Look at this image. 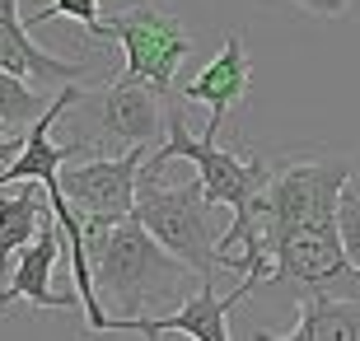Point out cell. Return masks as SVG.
I'll list each match as a JSON object with an SVG mask.
<instances>
[{"label":"cell","instance_id":"3","mask_svg":"<svg viewBox=\"0 0 360 341\" xmlns=\"http://www.w3.org/2000/svg\"><path fill=\"white\" fill-rule=\"evenodd\" d=\"M94 38H112L127 52V79H146L169 98L174 94V75L178 66L192 52V38L187 28L178 24L169 10H155V5H136V10H117L108 14L103 24L94 28Z\"/></svg>","mask_w":360,"mask_h":341},{"label":"cell","instance_id":"9","mask_svg":"<svg viewBox=\"0 0 360 341\" xmlns=\"http://www.w3.org/2000/svg\"><path fill=\"white\" fill-rule=\"evenodd\" d=\"M61 220H42L38 238L19 252V262H14L10 281L0 285V314H10L14 300H28L33 309H70V304L80 300V295H56L52 290V266L61 257Z\"/></svg>","mask_w":360,"mask_h":341},{"label":"cell","instance_id":"1","mask_svg":"<svg viewBox=\"0 0 360 341\" xmlns=\"http://www.w3.org/2000/svg\"><path fill=\"white\" fill-rule=\"evenodd\" d=\"M94 281L122 318L146 314V304L169 300L192 266L164 248L136 215H84Z\"/></svg>","mask_w":360,"mask_h":341},{"label":"cell","instance_id":"10","mask_svg":"<svg viewBox=\"0 0 360 341\" xmlns=\"http://www.w3.org/2000/svg\"><path fill=\"white\" fill-rule=\"evenodd\" d=\"M0 42H5V70L28 75L33 84H52V79H75L80 61H61V56L42 52L38 42L28 38V24L19 14V0H0Z\"/></svg>","mask_w":360,"mask_h":341},{"label":"cell","instance_id":"5","mask_svg":"<svg viewBox=\"0 0 360 341\" xmlns=\"http://www.w3.org/2000/svg\"><path fill=\"white\" fill-rule=\"evenodd\" d=\"M262 281L253 276H243L239 290H229V295H215V281H201V290L183 309L174 314H160V318H108V332H141V337H164V332H183L192 341H229V309H239Z\"/></svg>","mask_w":360,"mask_h":341},{"label":"cell","instance_id":"12","mask_svg":"<svg viewBox=\"0 0 360 341\" xmlns=\"http://www.w3.org/2000/svg\"><path fill=\"white\" fill-rule=\"evenodd\" d=\"M47 192H33V178L28 187H0V276H10V257L14 252H24L33 238H38L42 220H47V210H42Z\"/></svg>","mask_w":360,"mask_h":341},{"label":"cell","instance_id":"6","mask_svg":"<svg viewBox=\"0 0 360 341\" xmlns=\"http://www.w3.org/2000/svg\"><path fill=\"white\" fill-rule=\"evenodd\" d=\"M150 145H131L117 159H89L66 169L61 164V192H66L84 215H131L136 210V183L146 169Z\"/></svg>","mask_w":360,"mask_h":341},{"label":"cell","instance_id":"7","mask_svg":"<svg viewBox=\"0 0 360 341\" xmlns=\"http://www.w3.org/2000/svg\"><path fill=\"white\" fill-rule=\"evenodd\" d=\"M164 94L146 79H127L117 75L112 84H103V94H89L84 103L98 112V131L112 136L122 145H155L164 131V112H160Z\"/></svg>","mask_w":360,"mask_h":341},{"label":"cell","instance_id":"15","mask_svg":"<svg viewBox=\"0 0 360 341\" xmlns=\"http://www.w3.org/2000/svg\"><path fill=\"white\" fill-rule=\"evenodd\" d=\"M300 10L319 14V19H347L351 14V0H295Z\"/></svg>","mask_w":360,"mask_h":341},{"label":"cell","instance_id":"17","mask_svg":"<svg viewBox=\"0 0 360 341\" xmlns=\"http://www.w3.org/2000/svg\"><path fill=\"white\" fill-rule=\"evenodd\" d=\"M356 183H360V169H356Z\"/></svg>","mask_w":360,"mask_h":341},{"label":"cell","instance_id":"14","mask_svg":"<svg viewBox=\"0 0 360 341\" xmlns=\"http://www.w3.org/2000/svg\"><path fill=\"white\" fill-rule=\"evenodd\" d=\"M61 14H70L75 24H84V28H89V38H94V28L103 24V19H98V0H47L42 10L24 14V24L38 28V24H52V19H61Z\"/></svg>","mask_w":360,"mask_h":341},{"label":"cell","instance_id":"8","mask_svg":"<svg viewBox=\"0 0 360 341\" xmlns=\"http://www.w3.org/2000/svg\"><path fill=\"white\" fill-rule=\"evenodd\" d=\"M248 84H253L248 47H243L239 33H229L225 47L183 84V103H206L211 108V117H206V141H220V127H225L229 108L248 98Z\"/></svg>","mask_w":360,"mask_h":341},{"label":"cell","instance_id":"4","mask_svg":"<svg viewBox=\"0 0 360 341\" xmlns=\"http://www.w3.org/2000/svg\"><path fill=\"white\" fill-rule=\"evenodd\" d=\"M174 159H187V164H197V178L206 183V197L215 206H243V201H253L262 187L271 183V164L267 159H243L234 150H220V141H206V136H192L187 131V117L183 108H169V141L146 159L150 169H169Z\"/></svg>","mask_w":360,"mask_h":341},{"label":"cell","instance_id":"11","mask_svg":"<svg viewBox=\"0 0 360 341\" xmlns=\"http://www.w3.org/2000/svg\"><path fill=\"white\" fill-rule=\"evenodd\" d=\"M281 341H360V295H304L300 318L285 332H262Z\"/></svg>","mask_w":360,"mask_h":341},{"label":"cell","instance_id":"13","mask_svg":"<svg viewBox=\"0 0 360 341\" xmlns=\"http://www.w3.org/2000/svg\"><path fill=\"white\" fill-rule=\"evenodd\" d=\"M52 98H42V89L33 84L28 89V75H14V70H0V127H28L33 117H42V108Z\"/></svg>","mask_w":360,"mask_h":341},{"label":"cell","instance_id":"16","mask_svg":"<svg viewBox=\"0 0 360 341\" xmlns=\"http://www.w3.org/2000/svg\"><path fill=\"white\" fill-rule=\"evenodd\" d=\"M24 141H28V131L19 136L14 127H10V131L0 127V164H14V159H19V150H24Z\"/></svg>","mask_w":360,"mask_h":341},{"label":"cell","instance_id":"2","mask_svg":"<svg viewBox=\"0 0 360 341\" xmlns=\"http://www.w3.org/2000/svg\"><path fill=\"white\" fill-rule=\"evenodd\" d=\"M131 215L174 257H183L192 266V276H201V281H215L220 276V234L225 229L215 224V201L206 197V183L201 178L169 187L164 183V169H150L146 164L141 169V183H136V210Z\"/></svg>","mask_w":360,"mask_h":341}]
</instances>
